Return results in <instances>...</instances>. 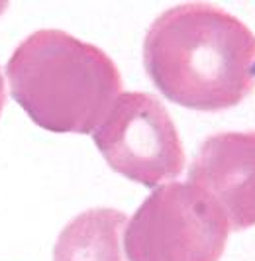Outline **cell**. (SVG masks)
<instances>
[{"label":"cell","instance_id":"5","mask_svg":"<svg viewBox=\"0 0 255 261\" xmlns=\"http://www.w3.org/2000/svg\"><path fill=\"white\" fill-rule=\"evenodd\" d=\"M189 183L220 204L230 230L255 226V130L208 136L192 159Z\"/></svg>","mask_w":255,"mask_h":261},{"label":"cell","instance_id":"7","mask_svg":"<svg viewBox=\"0 0 255 261\" xmlns=\"http://www.w3.org/2000/svg\"><path fill=\"white\" fill-rule=\"evenodd\" d=\"M4 105H6V87H4V77H2V73H0V116H2Z\"/></svg>","mask_w":255,"mask_h":261},{"label":"cell","instance_id":"9","mask_svg":"<svg viewBox=\"0 0 255 261\" xmlns=\"http://www.w3.org/2000/svg\"><path fill=\"white\" fill-rule=\"evenodd\" d=\"M253 73H255V65H253Z\"/></svg>","mask_w":255,"mask_h":261},{"label":"cell","instance_id":"6","mask_svg":"<svg viewBox=\"0 0 255 261\" xmlns=\"http://www.w3.org/2000/svg\"><path fill=\"white\" fill-rule=\"evenodd\" d=\"M128 216L116 208L81 212L61 230L53 261H128L122 249Z\"/></svg>","mask_w":255,"mask_h":261},{"label":"cell","instance_id":"4","mask_svg":"<svg viewBox=\"0 0 255 261\" xmlns=\"http://www.w3.org/2000/svg\"><path fill=\"white\" fill-rule=\"evenodd\" d=\"M92 140L108 167L147 189L185 171V147L167 108L147 92H122Z\"/></svg>","mask_w":255,"mask_h":261},{"label":"cell","instance_id":"2","mask_svg":"<svg viewBox=\"0 0 255 261\" xmlns=\"http://www.w3.org/2000/svg\"><path fill=\"white\" fill-rule=\"evenodd\" d=\"M12 98L28 118L55 134H92L122 94L108 53L63 30H38L6 63Z\"/></svg>","mask_w":255,"mask_h":261},{"label":"cell","instance_id":"8","mask_svg":"<svg viewBox=\"0 0 255 261\" xmlns=\"http://www.w3.org/2000/svg\"><path fill=\"white\" fill-rule=\"evenodd\" d=\"M6 6H8L6 2H0V14H2V12H4V10H6Z\"/></svg>","mask_w":255,"mask_h":261},{"label":"cell","instance_id":"1","mask_svg":"<svg viewBox=\"0 0 255 261\" xmlns=\"http://www.w3.org/2000/svg\"><path fill=\"white\" fill-rule=\"evenodd\" d=\"M143 65L167 100L196 112H222L255 89V34L216 4H178L149 26Z\"/></svg>","mask_w":255,"mask_h":261},{"label":"cell","instance_id":"3","mask_svg":"<svg viewBox=\"0 0 255 261\" xmlns=\"http://www.w3.org/2000/svg\"><path fill=\"white\" fill-rule=\"evenodd\" d=\"M230 222L192 183H165L147 196L124 232L128 261H220Z\"/></svg>","mask_w":255,"mask_h":261}]
</instances>
